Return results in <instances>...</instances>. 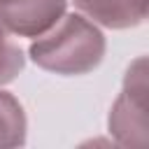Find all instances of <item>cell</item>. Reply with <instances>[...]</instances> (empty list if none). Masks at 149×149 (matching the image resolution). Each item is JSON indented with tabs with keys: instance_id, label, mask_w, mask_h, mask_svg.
<instances>
[{
	"instance_id": "1",
	"label": "cell",
	"mask_w": 149,
	"mask_h": 149,
	"mask_svg": "<svg viewBox=\"0 0 149 149\" xmlns=\"http://www.w3.org/2000/svg\"><path fill=\"white\" fill-rule=\"evenodd\" d=\"M105 35L81 14H63L47 33L37 35L28 54L47 72L74 77L93 72L105 58Z\"/></svg>"
},
{
	"instance_id": "2",
	"label": "cell",
	"mask_w": 149,
	"mask_h": 149,
	"mask_svg": "<svg viewBox=\"0 0 149 149\" xmlns=\"http://www.w3.org/2000/svg\"><path fill=\"white\" fill-rule=\"evenodd\" d=\"M109 133L121 147L147 144V58L130 63L123 77L121 93L109 109Z\"/></svg>"
},
{
	"instance_id": "3",
	"label": "cell",
	"mask_w": 149,
	"mask_h": 149,
	"mask_svg": "<svg viewBox=\"0 0 149 149\" xmlns=\"http://www.w3.org/2000/svg\"><path fill=\"white\" fill-rule=\"evenodd\" d=\"M68 0H0V26L19 37L47 33L63 14Z\"/></svg>"
},
{
	"instance_id": "4",
	"label": "cell",
	"mask_w": 149,
	"mask_h": 149,
	"mask_svg": "<svg viewBox=\"0 0 149 149\" xmlns=\"http://www.w3.org/2000/svg\"><path fill=\"white\" fill-rule=\"evenodd\" d=\"M72 2L81 14L112 30L135 28L147 19V0H72Z\"/></svg>"
},
{
	"instance_id": "5",
	"label": "cell",
	"mask_w": 149,
	"mask_h": 149,
	"mask_svg": "<svg viewBox=\"0 0 149 149\" xmlns=\"http://www.w3.org/2000/svg\"><path fill=\"white\" fill-rule=\"evenodd\" d=\"M26 133L28 121L21 102L12 93L0 91V149L26 144Z\"/></svg>"
},
{
	"instance_id": "6",
	"label": "cell",
	"mask_w": 149,
	"mask_h": 149,
	"mask_svg": "<svg viewBox=\"0 0 149 149\" xmlns=\"http://www.w3.org/2000/svg\"><path fill=\"white\" fill-rule=\"evenodd\" d=\"M26 65V56L21 47L7 35V30L0 26V86L9 84L19 77V72Z\"/></svg>"
}]
</instances>
